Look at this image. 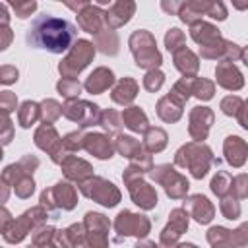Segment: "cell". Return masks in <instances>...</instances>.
Listing matches in <instances>:
<instances>
[{
    "instance_id": "6",
    "label": "cell",
    "mask_w": 248,
    "mask_h": 248,
    "mask_svg": "<svg viewBox=\"0 0 248 248\" xmlns=\"http://www.w3.org/2000/svg\"><path fill=\"white\" fill-rule=\"evenodd\" d=\"M14 79H17V72L14 68H2L0 70V81L2 83H12Z\"/></svg>"
},
{
    "instance_id": "10",
    "label": "cell",
    "mask_w": 248,
    "mask_h": 248,
    "mask_svg": "<svg viewBox=\"0 0 248 248\" xmlns=\"http://www.w3.org/2000/svg\"><path fill=\"white\" fill-rule=\"evenodd\" d=\"M0 19H2V21H4V23H6V21H8V14H6V8H4V6H2V4H0Z\"/></svg>"
},
{
    "instance_id": "9",
    "label": "cell",
    "mask_w": 248,
    "mask_h": 248,
    "mask_svg": "<svg viewBox=\"0 0 248 248\" xmlns=\"http://www.w3.org/2000/svg\"><path fill=\"white\" fill-rule=\"evenodd\" d=\"M14 103H16V101H14V97H12L8 91L0 95V105H8V110H12V108H14Z\"/></svg>"
},
{
    "instance_id": "8",
    "label": "cell",
    "mask_w": 248,
    "mask_h": 248,
    "mask_svg": "<svg viewBox=\"0 0 248 248\" xmlns=\"http://www.w3.org/2000/svg\"><path fill=\"white\" fill-rule=\"evenodd\" d=\"M10 39H12L10 29H8V27H0V50L6 48V45L10 43Z\"/></svg>"
},
{
    "instance_id": "2",
    "label": "cell",
    "mask_w": 248,
    "mask_h": 248,
    "mask_svg": "<svg viewBox=\"0 0 248 248\" xmlns=\"http://www.w3.org/2000/svg\"><path fill=\"white\" fill-rule=\"evenodd\" d=\"M112 83V72H107V70H97L95 74H91L89 76V79H87V83H85V87L91 91V93H99V91H103L107 85H110Z\"/></svg>"
},
{
    "instance_id": "5",
    "label": "cell",
    "mask_w": 248,
    "mask_h": 248,
    "mask_svg": "<svg viewBox=\"0 0 248 248\" xmlns=\"http://www.w3.org/2000/svg\"><path fill=\"white\" fill-rule=\"evenodd\" d=\"M14 6V10L17 12V16L19 17H27L35 8H37V4L35 2H27V4H12Z\"/></svg>"
},
{
    "instance_id": "4",
    "label": "cell",
    "mask_w": 248,
    "mask_h": 248,
    "mask_svg": "<svg viewBox=\"0 0 248 248\" xmlns=\"http://www.w3.org/2000/svg\"><path fill=\"white\" fill-rule=\"evenodd\" d=\"M126 122H128V126H130L132 130H143V126H145V116H143L141 110L134 108V110H128V112H126Z\"/></svg>"
},
{
    "instance_id": "3",
    "label": "cell",
    "mask_w": 248,
    "mask_h": 248,
    "mask_svg": "<svg viewBox=\"0 0 248 248\" xmlns=\"http://www.w3.org/2000/svg\"><path fill=\"white\" fill-rule=\"evenodd\" d=\"M87 140H89V143H87L89 151H93V153H95L97 157H101V159L110 157V145H108V141H107L103 136L93 134V136H89Z\"/></svg>"
},
{
    "instance_id": "1",
    "label": "cell",
    "mask_w": 248,
    "mask_h": 248,
    "mask_svg": "<svg viewBox=\"0 0 248 248\" xmlns=\"http://www.w3.org/2000/svg\"><path fill=\"white\" fill-rule=\"evenodd\" d=\"M78 37V27L62 17L41 14L31 21L25 33V41L31 48H41L52 54L66 52Z\"/></svg>"
},
{
    "instance_id": "7",
    "label": "cell",
    "mask_w": 248,
    "mask_h": 248,
    "mask_svg": "<svg viewBox=\"0 0 248 248\" xmlns=\"http://www.w3.org/2000/svg\"><path fill=\"white\" fill-rule=\"evenodd\" d=\"M58 89L64 91V95H76V93H79V83L72 81V85H68L66 81H60L58 83Z\"/></svg>"
}]
</instances>
